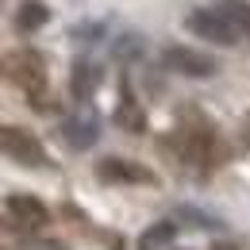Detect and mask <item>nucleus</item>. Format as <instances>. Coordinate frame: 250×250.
<instances>
[{"instance_id": "1", "label": "nucleus", "mask_w": 250, "mask_h": 250, "mask_svg": "<svg viewBox=\"0 0 250 250\" xmlns=\"http://www.w3.org/2000/svg\"><path fill=\"white\" fill-rule=\"evenodd\" d=\"M185 27L196 39H204V42H219V46H235L243 35L231 27V20L219 12V8H196L192 16L185 20Z\"/></svg>"}, {"instance_id": "2", "label": "nucleus", "mask_w": 250, "mask_h": 250, "mask_svg": "<svg viewBox=\"0 0 250 250\" xmlns=\"http://www.w3.org/2000/svg\"><path fill=\"white\" fill-rule=\"evenodd\" d=\"M162 62L169 65L173 73H185V77H212V73H216V62H212V58H204V54H196V50H188V46H169V50L162 54Z\"/></svg>"}, {"instance_id": "3", "label": "nucleus", "mask_w": 250, "mask_h": 250, "mask_svg": "<svg viewBox=\"0 0 250 250\" xmlns=\"http://www.w3.org/2000/svg\"><path fill=\"white\" fill-rule=\"evenodd\" d=\"M96 135H100V127H96L93 116H77V120H69L65 124V139H69V146H77V150H85V146H93Z\"/></svg>"}, {"instance_id": "4", "label": "nucleus", "mask_w": 250, "mask_h": 250, "mask_svg": "<svg viewBox=\"0 0 250 250\" xmlns=\"http://www.w3.org/2000/svg\"><path fill=\"white\" fill-rule=\"evenodd\" d=\"M219 12L231 20V27L239 35H250V0H223V4H216Z\"/></svg>"}, {"instance_id": "5", "label": "nucleus", "mask_w": 250, "mask_h": 250, "mask_svg": "<svg viewBox=\"0 0 250 250\" xmlns=\"http://www.w3.org/2000/svg\"><path fill=\"white\" fill-rule=\"evenodd\" d=\"M46 20H50V8H46L42 0H23V4H20V27H23V31L42 27Z\"/></svg>"}, {"instance_id": "6", "label": "nucleus", "mask_w": 250, "mask_h": 250, "mask_svg": "<svg viewBox=\"0 0 250 250\" xmlns=\"http://www.w3.org/2000/svg\"><path fill=\"white\" fill-rule=\"evenodd\" d=\"M173 235H177L173 223H154V227L139 239V250H158V247H166V243H173Z\"/></svg>"}, {"instance_id": "7", "label": "nucleus", "mask_w": 250, "mask_h": 250, "mask_svg": "<svg viewBox=\"0 0 250 250\" xmlns=\"http://www.w3.org/2000/svg\"><path fill=\"white\" fill-rule=\"evenodd\" d=\"M177 216L188 219V223H196V227H208V231H223V219L208 216V212H200V208H192V204H181V208H177Z\"/></svg>"}]
</instances>
